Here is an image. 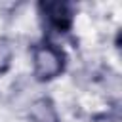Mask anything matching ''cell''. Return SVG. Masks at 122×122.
<instances>
[{
  "mask_svg": "<svg viewBox=\"0 0 122 122\" xmlns=\"http://www.w3.org/2000/svg\"><path fill=\"white\" fill-rule=\"evenodd\" d=\"M11 57H13V48L11 44L6 40V38H0V74L4 71H8L10 63H11Z\"/></svg>",
  "mask_w": 122,
  "mask_h": 122,
  "instance_id": "cell-4",
  "label": "cell"
},
{
  "mask_svg": "<svg viewBox=\"0 0 122 122\" xmlns=\"http://www.w3.org/2000/svg\"><path fill=\"white\" fill-rule=\"evenodd\" d=\"M30 118L34 122H59L57 112H55L50 99H38L30 107Z\"/></svg>",
  "mask_w": 122,
  "mask_h": 122,
  "instance_id": "cell-3",
  "label": "cell"
},
{
  "mask_svg": "<svg viewBox=\"0 0 122 122\" xmlns=\"http://www.w3.org/2000/svg\"><path fill=\"white\" fill-rule=\"evenodd\" d=\"M40 10H42V15L48 21V25L59 32H65L72 23V11H71L69 4L46 2V4H40Z\"/></svg>",
  "mask_w": 122,
  "mask_h": 122,
  "instance_id": "cell-2",
  "label": "cell"
},
{
  "mask_svg": "<svg viewBox=\"0 0 122 122\" xmlns=\"http://www.w3.org/2000/svg\"><path fill=\"white\" fill-rule=\"evenodd\" d=\"M34 74L38 80L55 78L65 67V55L53 44H40L34 48Z\"/></svg>",
  "mask_w": 122,
  "mask_h": 122,
  "instance_id": "cell-1",
  "label": "cell"
}]
</instances>
